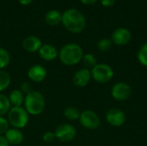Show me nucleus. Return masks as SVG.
I'll return each mask as SVG.
<instances>
[{
  "mask_svg": "<svg viewBox=\"0 0 147 146\" xmlns=\"http://www.w3.org/2000/svg\"><path fill=\"white\" fill-rule=\"evenodd\" d=\"M62 24L70 32L78 34L86 27V19L84 14L77 9H68L62 14Z\"/></svg>",
  "mask_w": 147,
  "mask_h": 146,
  "instance_id": "f257e3e1",
  "label": "nucleus"
},
{
  "mask_svg": "<svg viewBox=\"0 0 147 146\" xmlns=\"http://www.w3.org/2000/svg\"><path fill=\"white\" fill-rule=\"evenodd\" d=\"M84 56L82 47L76 43H68L65 45L59 52V57L62 64L71 66L78 64Z\"/></svg>",
  "mask_w": 147,
  "mask_h": 146,
  "instance_id": "f03ea898",
  "label": "nucleus"
},
{
  "mask_svg": "<svg viewBox=\"0 0 147 146\" xmlns=\"http://www.w3.org/2000/svg\"><path fill=\"white\" fill-rule=\"evenodd\" d=\"M45 98L39 91L32 90L25 96L24 107L28 114L38 115L41 114L45 108Z\"/></svg>",
  "mask_w": 147,
  "mask_h": 146,
  "instance_id": "7ed1b4c3",
  "label": "nucleus"
},
{
  "mask_svg": "<svg viewBox=\"0 0 147 146\" xmlns=\"http://www.w3.org/2000/svg\"><path fill=\"white\" fill-rule=\"evenodd\" d=\"M8 122L14 128L22 129L28 122V114L22 107H13L8 113Z\"/></svg>",
  "mask_w": 147,
  "mask_h": 146,
  "instance_id": "20e7f679",
  "label": "nucleus"
},
{
  "mask_svg": "<svg viewBox=\"0 0 147 146\" xmlns=\"http://www.w3.org/2000/svg\"><path fill=\"white\" fill-rule=\"evenodd\" d=\"M91 77L99 83H109L114 77L113 69L106 64H97L91 71Z\"/></svg>",
  "mask_w": 147,
  "mask_h": 146,
  "instance_id": "39448f33",
  "label": "nucleus"
},
{
  "mask_svg": "<svg viewBox=\"0 0 147 146\" xmlns=\"http://www.w3.org/2000/svg\"><path fill=\"white\" fill-rule=\"evenodd\" d=\"M80 124L90 130H95L100 126L101 120L99 116L92 110L86 109L81 112L80 117H79Z\"/></svg>",
  "mask_w": 147,
  "mask_h": 146,
  "instance_id": "423d86ee",
  "label": "nucleus"
},
{
  "mask_svg": "<svg viewBox=\"0 0 147 146\" xmlns=\"http://www.w3.org/2000/svg\"><path fill=\"white\" fill-rule=\"evenodd\" d=\"M54 133L58 140L61 142H70L76 137L77 131L73 126L65 123L58 126Z\"/></svg>",
  "mask_w": 147,
  "mask_h": 146,
  "instance_id": "0eeeda50",
  "label": "nucleus"
},
{
  "mask_svg": "<svg viewBox=\"0 0 147 146\" xmlns=\"http://www.w3.org/2000/svg\"><path fill=\"white\" fill-rule=\"evenodd\" d=\"M132 94V89L131 87L124 83V82H119L116 83L111 89V96L112 97L120 102H123L127 100Z\"/></svg>",
  "mask_w": 147,
  "mask_h": 146,
  "instance_id": "6e6552de",
  "label": "nucleus"
},
{
  "mask_svg": "<svg viewBox=\"0 0 147 146\" xmlns=\"http://www.w3.org/2000/svg\"><path fill=\"white\" fill-rule=\"evenodd\" d=\"M106 120L112 126L119 127L124 125L126 121V115L120 108H111L106 114Z\"/></svg>",
  "mask_w": 147,
  "mask_h": 146,
  "instance_id": "1a4fd4ad",
  "label": "nucleus"
},
{
  "mask_svg": "<svg viewBox=\"0 0 147 146\" xmlns=\"http://www.w3.org/2000/svg\"><path fill=\"white\" fill-rule=\"evenodd\" d=\"M131 38H132L131 32L126 28H116L111 35L112 42L117 46H125L128 44L129 41L131 40Z\"/></svg>",
  "mask_w": 147,
  "mask_h": 146,
  "instance_id": "9d476101",
  "label": "nucleus"
},
{
  "mask_svg": "<svg viewBox=\"0 0 147 146\" xmlns=\"http://www.w3.org/2000/svg\"><path fill=\"white\" fill-rule=\"evenodd\" d=\"M47 75V71L46 68L40 65H34L31 66L28 71V78L34 83H40L42 82Z\"/></svg>",
  "mask_w": 147,
  "mask_h": 146,
  "instance_id": "9b49d317",
  "label": "nucleus"
},
{
  "mask_svg": "<svg viewBox=\"0 0 147 146\" xmlns=\"http://www.w3.org/2000/svg\"><path fill=\"white\" fill-rule=\"evenodd\" d=\"M91 78V73L89 69L83 68L78 70L73 76V83L77 87L86 86Z\"/></svg>",
  "mask_w": 147,
  "mask_h": 146,
  "instance_id": "f8f14e48",
  "label": "nucleus"
},
{
  "mask_svg": "<svg viewBox=\"0 0 147 146\" xmlns=\"http://www.w3.org/2000/svg\"><path fill=\"white\" fill-rule=\"evenodd\" d=\"M38 52L40 57L46 61H52L59 56L57 48L52 44L42 45Z\"/></svg>",
  "mask_w": 147,
  "mask_h": 146,
  "instance_id": "ddd939ff",
  "label": "nucleus"
},
{
  "mask_svg": "<svg viewBox=\"0 0 147 146\" xmlns=\"http://www.w3.org/2000/svg\"><path fill=\"white\" fill-rule=\"evenodd\" d=\"M42 46L41 40L34 35H30L26 37L22 41L23 48L29 52H35L40 50Z\"/></svg>",
  "mask_w": 147,
  "mask_h": 146,
  "instance_id": "4468645a",
  "label": "nucleus"
},
{
  "mask_svg": "<svg viewBox=\"0 0 147 146\" xmlns=\"http://www.w3.org/2000/svg\"><path fill=\"white\" fill-rule=\"evenodd\" d=\"M4 138L6 139L7 142L10 145H18L22 144L23 141L22 133L19 129H16V128L9 129L6 132Z\"/></svg>",
  "mask_w": 147,
  "mask_h": 146,
  "instance_id": "2eb2a0df",
  "label": "nucleus"
},
{
  "mask_svg": "<svg viewBox=\"0 0 147 146\" xmlns=\"http://www.w3.org/2000/svg\"><path fill=\"white\" fill-rule=\"evenodd\" d=\"M62 21V14L57 9H50L45 15V22L50 26H57Z\"/></svg>",
  "mask_w": 147,
  "mask_h": 146,
  "instance_id": "dca6fc26",
  "label": "nucleus"
},
{
  "mask_svg": "<svg viewBox=\"0 0 147 146\" xmlns=\"http://www.w3.org/2000/svg\"><path fill=\"white\" fill-rule=\"evenodd\" d=\"M9 100L13 107H22V105L24 103L25 96L20 89H15L10 92L9 96Z\"/></svg>",
  "mask_w": 147,
  "mask_h": 146,
  "instance_id": "f3484780",
  "label": "nucleus"
},
{
  "mask_svg": "<svg viewBox=\"0 0 147 146\" xmlns=\"http://www.w3.org/2000/svg\"><path fill=\"white\" fill-rule=\"evenodd\" d=\"M80 111L75 108V107H67L65 108L64 110V116L70 120H79L80 117Z\"/></svg>",
  "mask_w": 147,
  "mask_h": 146,
  "instance_id": "a211bd4d",
  "label": "nucleus"
},
{
  "mask_svg": "<svg viewBox=\"0 0 147 146\" xmlns=\"http://www.w3.org/2000/svg\"><path fill=\"white\" fill-rule=\"evenodd\" d=\"M11 104L9 102V97H7L5 95L0 93V116H3L4 114H8Z\"/></svg>",
  "mask_w": 147,
  "mask_h": 146,
  "instance_id": "6ab92c4d",
  "label": "nucleus"
},
{
  "mask_svg": "<svg viewBox=\"0 0 147 146\" xmlns=\"http://www.w3.org/2000/svg\"><path fill=\"white\" fill-rule=\"evenodd\" d=\"M10 81L9 74L3 70H0V92L5 90L9 86Z\"/></svg>",
  "mask_w": 147,
  "mask_h": 146,
  "instance_id": "aec40b11",
  "label": "nucleus"
},
{
  "mask_svg": "<svg viewBox=\"0 0 147 146\" xmlns=\"http://www.w3.org/2000/svg\"><path fill=\"white\" fill-rule=\"evenodd\" d=\"M137 59L143 66L147 67V42L140 46L137 53Z\"/></svg>",
  "mask_w": 147,
  "mask_h": 146,
  "instance_id": "412c9836",
  "label": "nucleus"
},
{
  "mask_svg": "<svg viewBox=\"0 0 147 146\" xmlns=\"http://www.w3.org/2000/svg\"><path fill=\"white\" fill-rule=\"evenodd\" d=\"M10 62V55L9 52L3 48L0 47V70H3L6 66L9 65Z\"/></svg>",
  "mask_w": 147,
  "mask_h": 146,
  "instance_id": "4be33fe9",
  "label": "nucleus"
},
{
  "mask_svg": "<svg viewBox=\"0 0 147 146\" xmlns=\"http://www.w3.org/2000/svg\"><path fill=\"white\" fill-rule=\"evenodd\" d=\"M82 60L84 62V65L86 66V69H88V68L92 69L95 65H97V61H96V57L91 53H87V54L84 55Z\"/></svg>",
  "mask_w": 147,
  "mask_h": 146,
  "instance_id": "5701e85b",
  "label": "nucleus"
},
{
  "mask_svg": "<svg viewBox=\"0 0 147 146\" xmlns=\"http://www.w3.org/2000/svg\"><path fill=\"white\" fill-rule=\"evenodd\" d=\"M112 46H113L112 40H109V39H106V38L100 40L98 41V43H97V47L102 52H108V51H109L112 48Z\"/></svg>",
  "mask_w": 147,
  "mask_h": 146,
  "instance_id": "b1692460",
  "label": "nucleus"
},
{
  "mask_svg": "<svg viewBox=\"0 0 147 146\" xmlns=\"http://www.w3.org/2000/svg\"><path fill=\"white\" fill-rule=\"evenodd\" d=\"M9 125L8 120L3 116H0V136L6 133V132L9 130Z\"/></svg>",
  "mask_w": 147,
  "mask_h": 146,
  "instance_id": "393cba45",
  "label": "nucleus"
},
{
  "mask_svg": "<svg viewBox=\"0 0 147 146\" xmlns=\"http://www.w3.org/2000/svg\"><path fill=\"white\" fill-rule=\"evenodd\" d=\"M55 139H56L55 133L53 132H47L43 135V140L46 143H52L53 141H54Z\"/></svg>",
  "mask_w": 147,
  "mask_h": 146,
  "instance_id": "a878e982",
  "label": "nucleus"
},
{
  "mask_svg": "<svg viewBox=\"0 0 147 146\" xmlns=\"http://www.w3.org/2000/svg\"><path fill=\"white\" fill-rule=\"evenodd\" d=\"M20 90L22 93H25L27 95V94H28L29 92L32 91V87H31V85L28 82H23L21 84V86H20Z\"/></svg>",
  "mask_w": 147,
  "mask_h": 146,
  "instance_id": "bb28decb",
  "label": "nucleus"
},
{
  "mask_svg": "<svg viewBox=\"0 0 147 146\" xmlns=\"http://www.w3.org/2000/svg\"><path fill=\"white\" fill-rule=\"evenodd\" d=\"M100 2H101L102 6L109 8V7H112L115 4V0H100Z\"/></svg>",
  "mask_w": 147,
  "mask_h": 146,
  "instance_id": "cd10ccee",
  "label": "nucleus"
},
{
  "mask_svg": "<svg viewBox=\"0 0 147 146\" xmlns=\"http://www.w3.org/2000/svg\"><path fill=\"white\" fill-rule=\"evenodd\" d=\"M98 0H80V2L85 5H91V4H94L97 2Z\"/></svg>",
  "mask_w": 147,
  "mask_h": 146,
  "instance_id": "c85d7f7f",
  "label": "nucleus"
},
{
  "mask_svg": "<svg viewBox=\"0 0 147 146\" xmlns=\"http://www.w3.org/2000/svg\"><path fill=\"white\" fill-rule=\"evenodd\" d=\"M9 143L3 136H0V146H9Z\"/></svg>",
  "mask_w": 147,
  "mask_h": 146,
  "instance_id": "c756f323",
  "label": "nucleus"
},
{
  "mask_svg": "<svg viewBox=\"0 0 147 146\" xmlns=\"http://www.w3.org/2000/svg\"><path fill=\"white\" fill-rule=\"evenodd\" d=\"M33 1H34V0H18V2H19L21 4H22V5H28V4H30Z\"/></svg>",
  "mask_w": 147,
  "mask_h": 146,
  "instance_id": "7c9ffc66",
  "label": "nucleus"
}]
</instances>
